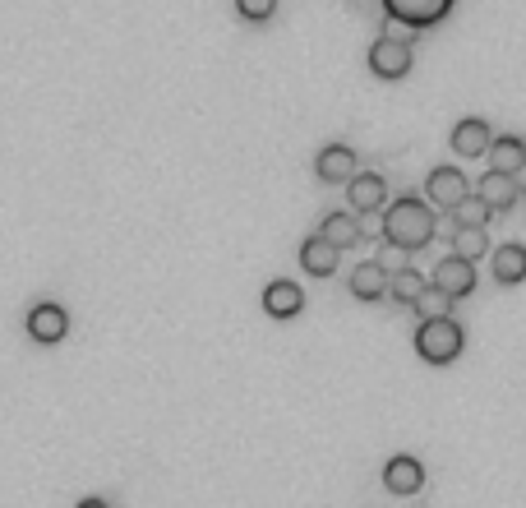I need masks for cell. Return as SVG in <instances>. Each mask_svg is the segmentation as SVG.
Masks as SVG:
<instances>
[{"instance_id":"cell-19","label":"cell","mask_w":526,"mask_h":508,"mask_svg":"<svg viewBox=\"0 0 526 508\" xmlns=\"http://www.w3.org/2000/svg\"><path fill=\"white\" fill-rule=\"evenodd\" d=\"M453 245H457V259H467V264H476L480 254L490 250V236H485V227H457L453 231Z\"/></svg>"},{"instance_id":"cell-2","label":"cell","mask_w":526,"mask_h":508,"mask_svg":"<svg viewBox=\"0 0 526 508\" xmlns=\"http://www.w3.org/2000/svg\"><path fill=\"white\" fill-rule=\"evenodd\" d=\"M462 347H467V338H462V324H457L453 315H448V319H425V324L416 328V351H420V361H430V365H453L457 356H462Z\"/></svg>"},{"instance_id":"cell-26","label":"cell","mask_w":526,"mask_h":508,"mask_svg":"<svg viewBox=\"0 0 526 508\" xmlns=\"http://www.w3.org/2000/svg\"><path fill=\"white\" fill-rule=\"evenodd\" d=\"M513 181H517V194H522V199H526V162H522V171H517Z\"/></svg>"},{"instance_id":"cell-12","label":"cell","mask_w":526,"mask_h":508,"mask_svg":"<svg viewBox=\"0 0 526 508\" xmlns=\"http://www.w3.org/2000/svg\"><path fill=\"white\" fill-rule=\"evenodd\" d=\"M383 485H388L393 495H416L420 485H425V467H420L416 458H407V453H397V458L383 467Z\"/></svg>"},{"instance_id":"cell-24","label":"cell","mask_w":526,"mask_h":508,"mask_svg":"<svg viewBox=\"0 0 526 508\" xmlns=\"http://www.w3.org/2000/svg\"><path fill=\"white\" fill-rule=\"evenodd\" d=\"M374 264H379L383 273L393 278V273H402V268H407V250H397V245H383V250H379V259H374Z\"/></svg>"},{"instance_id":"cell-21","label":"cell","mask_w":526,"mask_h":508,"mask_svg":"<svg viewBox=\"0 0 526 508\" xmlns=\"http://www.w3.org/2000/svg\"><path fill=\"white\" fill-rule=\"evenodd\" d=\"M448 310H453V301H448L439 287H425V291H420V301H416V315H420V319H448Z\"/></svg>"},{"instance_id":"cell-13","label":"cell","mask_w":526,"mask_h":508,"mask_svg":"<svg viewBox=\"0 0 526 508\" xmlns=\"http://www.w3.org/2000/svg\"><path fill=\"white\" fill-rule=\"evenodd\" d=\"M337 259H342V250H337V245H328L323 236H310V241L300 245V268H305L310 278H333Z\"/></svg>"},{"instance_id":"cell-17","label":"cell","mask_w":526,"mask_h":508,"mask_svg":"<svg viewBox=\"0 0 526 508\" xmlns=\"http://www.w3.org/2000/svg\"><path fill=\"white\" fill-rule=\"evenodd\" d=\"M319 236L328 245H337V250H351V245L365 241V236H360V218H356V213H328Z\"/></svg>"},{"instance_id":"cell-11","label":"cell","mask_w":526,"mask_h":508,"mask_svg":"<svg viewBox=\"0 0 526 508\" xmlns=\"http://www.w3.org/2000/svg\"><path fill=\"white\" fill-rule=\"evenodd\" d=\"M476 199H480L485 208H490V213H508V208H513L517 199H522V194H517V181H513V176L485 171V181L476 185Z\"/></svg>"},{"instance_id":"cell-20","label":"cell","mask_w":526,"mask_h":508,"mask_svg":"<svg viewBox=\"0 0 526 508\" xmlns=\"http://www.w3.org/2000/svg\"><path fill=\"white\" fill-rule=\"evenodd\" d=\"M425 287H430V282L420 278L416 268H402V273H393V278H388V291H393V301H402V305H416Z\"/></svg>"},{"instance_id":"cell-16","label":"cell","mask_w":526,"mask_h":508,"mask_svg":"<svg viewBox=\"0 0 526 508\" xmlns=\"http://www.w3.org/2000/svg\"><path fill=\"white\" fill-rule=\"evenodd\" d=\"M347 287H351V296H356V301H379L383 291H388V273H383V268L370 259V264H356V268H351Z\"/></svg>"},{"instance_id":"cell-8","label":"cell","mask_w":526,"mask_h":508,"mask_svg":"<svg viewBox=\"0 0 526 508\" xmlns=\"http://www.w3.org/2000/svg\"><path fill=\"white\" fill-rule=\"evenodd\" d=\"M347 199H351V213H374L388 199V185H383L379 171H356L347 181Z\"/></svg>"},{"instance_id":"cell-3","label":"cell","mask_w":526,"mask_h":508,"mask_svg":"<svg viewBox=\"0 0 526 508\" xmlns=\"http://www.w3.org/2000/svg\"><path fill=\"white\" fill-rule=\"evenodd\" d=\"M383 10L393 24H407L411 33H420V28L439 24L443 14L453 10V0H383Z\"/></svg>"},{"instance_id":"cell-15","label":"cell","mask_w":526,"mask_h":508,"mask_svg":"<svg viewBox=\"0 0 526 508\" xmlns=\"http://www.w3.org/2000/svg\"><path fill=\"white\" fill-rule=\"evenodd\" d=\"M490 171H499V176H517L522 171V162H526V144L517 139V134H503V139H494L490 144Z\"/></svg>"},{"instance_id":"cell-5","label":"cell","mask_w":526,"mask_h":508,"mask_svg":"<svg viewBox=\"0 0 526 508\" xmlns=\"http://www.w3.org/2000/svg\"><path fill=\"white\" fill-rule=\"evenodd\" d=\"M370 70L379 79H407L411 74V47L397 42V37H379L370 47Z\"/></svg>"},{"instance_id":"cell-4","label":"cell","mask_w":526,"mask_h":508,"mask_svg":"<svg viewBox=\"0 0 526 508\" xmlns=\"http://www.w3.org/2000/svg\"><path fill=\"white\" fill-rule=\"evenodd\" d=\"M430 287H439L448 301H462V296H471V291H476V264H467V259L448 254V259H439V268H434Z\"/></svg>"},{"instance_id":"cell-27","label":"cell","mask_w":526,"mask_h":508,"mask_svg":"<svg viewBox=\"0 0 526 508\" xmlns=\"http://www.w3.org/2000/svg\"><path fill=\"white\" fill-rule=\"evenodd\" d=\"M74 508H111L107 499H84V504H74Z\"/></svg>"},{"instance_id":"cell-6","label":"cell","mask_w":526,"mask_h":508,"mask_svg":"<svg viewBox=\"0 0 526 508\" xmlns=\"http://www.w3.org/2000/svg\"><path fill=\"white\" fill-rule=\"evenodd\" d=\"M65 333H70V315H65L60 305H51V301L33 305V315H28V338L42 342V347H56Z\"/></svg>"},{"instance_id":"cell-18","label":"cell","mask_w":526,"mask_h":508,"mask_svg":"<svg viewBox=\"0 0 526 508\" xmlns=\"http://www.w3.org/2000/svg\"><path fill=\"white\" fill-rule=\"evenodd\" d=\"M526 278V245H499L494 250V282L513 287Z\"/></svg>"},{"instance_id":"cell-10","label":"cell","mask_w":526,"mask_h":508,"mask_svg":"<svg viewBox=\"0 0 526 508\" xmlns=\"http://www.w3.org/2000/svg\"><path fill=\"white\" fill-rule=\"evenodd\" d=\"M314 171H319V181H328V185H347L351 176H356V153H351L347 144H328L319 153V162H314Z\"/></svg>"},{"instance_id":"cell-23","label":"cell","mask_w":526,"mask_h":508,"mask_svg":"<svg viewBox=\"0 0 526 508\" xmlns=\"http://www.w3.org/2000/svg\"><path fill=\"white\" fill-rule=\"evenodd\" d=\"M236 10L250 19V24H263V19H273L277 0H236Z\"/></svg>"},{"instance_id":"cell-25","label":"cell","mask_w":526,"mask_h":508,"mask_svg":"<svg viewBox=\"0 0 526 508\" xmlns=\"http://www.w3.org/2000/svg\"><path fill=\"white\" fill-rule=\"evenodd\" d=\"M360 218V236H383V208H374V213H356Z\"/></svg>"},{"instance_id":"cell-7","label":"cell","mask_w":526,"mask_h":508,"mask_svg":"<svg viewBox=\"0 0 526 508\" xmlns=\"http://www.w3.org/2000/svg\"><path fill=\"white\" fill-rule=\"evenodd\" d=\"M425 194H430V204H439V208H457L471 194V185L457 167H434L430 181H425Z\"/></svg>"},{"instance_id":"cell-1","label":"cell","mask_w":526,"mask_h":508,"mask_svg":"<svg viewBox=\"0 0 526 508\" xmlns=\"http://www.w3.org/2000/svg\"><path fill=\"white\" fill-rule=\"evenodd\" d=\"M434 231H439V222H434V208L420 204L416 194H407V199H397V204H388V213H383V241L397 245V250H425V245L434 241Z\"/></svg>"},{"instance_id":"cell-14","label":"cell","mask_w":526,"mask_h":508,"mask_svg":"<svg viewBox=\"0 0 526 508\" xmlns=\"http://www.w3.org/2000/svg\"><path fill=\"white\" fill-rule=\"evenodd\" d=\"M300 305H305V291L296 282H268V291H263V310L273 319H296Z\"/></svg>"},{"instance_id":"cell-9","label":"cell","mask_w":526,"mask_h":508,"mask_svg":"<svg viewBox=\"0 0 526 508\" xmlns=\"http://www.w3.org/2000/svg\"><path fill=\"white\" fill-rule=\"evenodd\" d=\"M494 144V130L480 116H467V121H457L453 130V148H457V158H485Z\"/></svg>"},{"instance_id":"cell-22","label":"cell","mask_w":526,"mask_h":508,"mask_svg":"<svg viewBox=\"0 0 526 508\" xmlns=\"http://www.w3.org/2000/svg\"><path fill=\"white\" fill-rule=\"evenodd\" d=\"M453 222L457 227H485V222H490V208L480 204L476 194H467V199L453 208Z\"/></svg>"}]
</instances>
